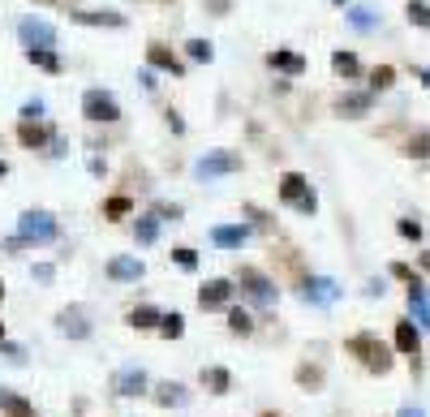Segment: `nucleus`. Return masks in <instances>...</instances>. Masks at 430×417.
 <instances>
[{"mask_svg":"<svg viewBox=\"0 0 430 417\" xmlns=\"http://www.w3.org/2000/svg\"><path fill=\"white\" fill-rule=\"evenodd\" d=\"M392 276H396V280H405V284H418V280H422L409 263H392Z\"/></svg>","mask_w":430,"mask_h":417,"instance_id":"40","label":"nucleus"},{"mask_svg":"<svg viewBox=\"0 0 430 417\" xmlns=\"http://www.w3.org/2000/svg\"><path fill=\"white\" fill-rule=\"evenodd\" d=\"M344 353H353V357H357L370 374H387V370H392V361H396V357H392V348L379 340L374 331H357V335H348V340H344Z\"/></svg>","mask_w":430,"mask_h":417,"instance_id":"1","label":"nucleus"},{"mask_svg":"<svg viewBox=\"0 0 430 417\" xmlns=\"http://www.w3.org/2000/svg\"><path fill=\"white\" fill-rule=\"evenodd\" d=\"M228 331H232V335H250V331H254V318H250L246 310H228Z\"/></svg>","mask_w":430,"mask_h":417,"instance_id":"33","label":"nucleus"},{"mask_svg":"<svg viewBox=\"0 0 430 417\" xmlns=\"http://www.w3.org/2000/svg\"><path fill=\"white\" fill-rule=\"evenodd\" d=\"M0 413H5V417H39V413H35V405H30L26 396L9 392V388H0Z\"/></svg>","mask_w":430,"mask_h":417,"instance_id":"16","label":"nucleus"},{"mask_svg":"<svg viewBox=\"0 0 430 417\" xmlns=\"http://www.w3.org/2000/svg\"><path fill=\"white\" fill-rule=\"evenodd\" d=\"M168 130H172V134H181V130H185V121H181V117H177L172 108H168Z\"/></svg>","mask_w":430,"mask_h":417,"instance_id":"43","label":"nucleus"},{"mask_svg":"<svg viewBox=\"0 0 430 417\" xmlns=\"http://www.w3.org/2000/svg\"><path fill=\"white\" fill-rule=\"evenodd\" d=\"M108 276L112 280H142L147 276V263L130 259V254H117V259H108Z\"/></svg>","mask_w":430,"mask_h":417,"instance_id":"12","label":"nucleus"},{"mask_svg":"<svg viewBox=\"0 0 430 417\" xmlns=\"http://www.w3.org/2000/svg\"><path fill=\"white\" fill-rule=\"evenodd\" d=\"M348 22H353L357 30H370V26H374V13H366V9H348Z\"/></svg>","mask_w":430,"mask_h":417,"instance_id":"39","label":"nucleus"},{"mask_svg":"<svg viewBox=\"0 0 430 417\" xmlns=\"http://www.w3.org/2000/svg\"><path fill=\"white\" fill-rule=\"evenodd\" d=\"M130 211H134V202L125 198V194H117V198H108V202H104V219H125Z\"/></svg>","mask_w":430,"mask_h":417,"instance_id":"30","label":"nucleus"},{"mask_svg":"<svg viewBox=\"0 0 430 417\" xmlns=\"http://www.w3.org/2000/svg\"><path fill=\"white\" fill-rule=\"evenodd\" d=\"M237 284H241V293L254 301V306H272L276 301V284L267 280L259 267H237Z\"/></svg>","mask_w":430,"mask_h":417,"instance_id":"3","label":"nucleus"},{"mask_svg":"<svg viewBox=\"0 0 430 417\" xmlns=\"http://www.w3.org/2000/svg\"><path fill=\"white\" fill-rule=\"evenodd\" d=\"M297 388H301V392H318V388H323V366L301 361V366H297Z\"/></svg>","mask_w":430,"mask_h":417,"instance_id":"24","label":"nucleus"},{"mask_svg":"<svg viewBox=\"0 0 430 417\" xmlns=\"http://www.w3.org/2000/svg\"><path fill=\"white\" fill-rule=\"evenodd\" d=\"M396 353H405V357L413 361V370H418V353H422V331L413 327V318H401V323H396Z\"/></svg>","mask_w":430,"mask_h":417,"instance_id":"6","label":"nucleus"},{"mask_svg":"<svg viewBox=\"0 0 430 417\" xmlns=\"http://www.w3.org/2000/svg\"><path fill=\"white\" fill-rule=\"evenodd\" d=\"M331 69H336L340 78H357V73H361V60H357L353 52H344V47H340V52H331Z\"/></svg>","mask_w":430,"mask_h":417,"instance_id":"27","label":"nucleus"},{"mask_svg":"<svg viewBox=\"0 0 430 417\" xmlns=\"http://www.w3.org/2000/svg\"><path fill=\"white\" fill-rule=\"evenodd\" d=\"M246 237H250L246 224H219V228H211V241H215V246H224V250L246 246Z\"/></svg>","mask_w":430,"mask_h":417,"instance_id":"17","label":"nucleus"},{"mask_svg":"<svg viewBox=\"0 0 430 417\" xmlns=\"http://www.w3.org/2000/svg\"><path fill=\"white\" fill-rule=\"evenodd\" d=\"M155 400H159L164 409H172V405H185L189 392L181 388V383H159V388H155Z\"/></svg>","mask_w":430,"mask_h":417,"instance_id":"26","label":"nucleus"},{"mask_svg":"<svg viewBox=\"0 0 430 417\" xmlns=\"http://www.w3.org/2000/svg\"><path fill=\"white\" fill-rule=\"evenodd\" d=\"M147 65L151 69H164L172 78H185V60L172 52V47H164V43H147Z\"/></svg>","mask_w":430,"mask_h":417,"instance_id":"8","label":"nucleus"},{"mask_svg":"<svg viewBox=\"0 0 430 417\" xmlns=\"http://www.w3.org/2000/svg\"><path fill=\"white\" fill-rule=\"evenodd\" d=\"M401 151H405L409 159H430V130H418V134H409Z\"/></svg>","mask_w":430,"mask_h":417,"instance_id":"25","label":"nucleus"},{"mask_svg":"<svg viewBox=\"0 0 430 417\" xmlns=\"http://www.w3.org/2000/svg\"><path fill=\"white\" fill-rule=\"evenodd\" d=\"M39 5H56V0H39Z\"/></svg>","mask_w":430,"mask_h":417,"instance_id":"51","label":"nucleus"},{"mask_svg":"<svg viewBox=\"0 0 430 417\" xmlns=\"http://www.w3.org/2000/svg\"><path fill=\"white\" fill-rule=\"evenodd\" d=\"M396 233H401L405 241H422V224L418 219H401V224H396Z\"/></svg>","mask_w":430,"mask_h":417,"instance_id":"37","label":"nucleus"},{"mask_svg":"<svg viewBox=\"0 0 430 417\" xmlns=\"http://www.w3.org/2000/svg\"><path fill=\"white\" fill-rule=\"evenodd\" d=\"M0 348H5V323H0Z\"/></svg>","mask_w":430,"mask_h":417,"instance_id":"49","label":"nucleus"},{"mask_svg":"<svg viewBox=\"0 0 430 417\" xmlns=\"http://www.w3.org/2000/svg\"><path fill=\"white\" fill-rule=\"evenodd\" d=\"M56 327L65 331V335H73V340H86V335H91V323H86V314L77 310V306L73 310H60L56 314Z\"/></svg>","mask_w":430,"mask_h":417,"instance_id":"13","label":"nucleus"},{"mask_svg":"<svg viewBox=\"0 0 430 417\" xmlns=\"http://www.w3.org/2000/svg\"><path fill=\"white\" fill-rule=\"evenodd\" d=\"M0 301H5V284H0Z\"/></svg>","mask_w":430,"mask_h":417,"instance_id":"52","label":"nucleus"},{"mask_svg":"<svg viewBox=\"0 0 430 417\" xmlns=\"http://www.w3.org/2000/svg\"><path fill=\"white\" fill-rule=\"evenodd\" d=\"M117 392L121 396H142V392H147V374H142V370H121L117 374Z\"/></svg>","mask_w":430,"mask_h":417,"instance_id":"23","label":"nucleus"},{"mask_svg":"<svg viewBox=\"0 0 430 417\" xmlns=\"http://www.w3.org/2000/svg\"><path fill=\"white\" fill-rule=\"evenodd\" d=\"M159 314L155 306H138V310H130V327H138V331H147V327H159Z\"/></svg>","mask_w":430,"mask_h":417,"instance_id":"28","label":"nucleus"},{"mask_svg":"<svg viewBox=\"0 0 430 417\" xmlns=\"http://www.w3.org/2000/svg\"><path fill=\"white\" fill-rule=\"evenodd\" d=\"M370 104H374L370 91H361V95H340L336 112H340V117H366V112H370Z\"/></svg>","mask_w":430,"mask_h":417,"instance_id":"18","label":"nucleus"},{"mask_svg":"<svg viewBox=\"0 0 430 417\" xmlns=\"http://www.w3.org/2000/svg\"><path fill=\"white\" fill-rule=\"evenodd\" d=\"M82 117H86V121H117V117H121V108H117V99H112L108 91L95 86V91L82 95Z\"/></svg>","mask_w":430,"mask_h":417,"instance_id":"5","label":"nucleus"},{"mask_svg":"<svg viewBox=\"0 0 430 417\" xmlns=\"http://www.w3.org/2000/svg\"><path fill=\"white\" fill-rule=\"evenodd\" d=\"M401 417H426L422 409H401Z\"/></svg>","mask_w":430,"mask_h":417,"instance_id":"45","label":"nucleus"},{"mask_svg":"<svg viewBox=\"0 0 430 417\" xmlns=\"http://www.w3.org/2000/svg\"><path fill=\"white\" fill-rule=\"evenodd\" d=\"M18 35H22L26 47H52L56 43V30L47 26V22H39V18H22L18 22Z\"/></svg>","mask_w":430,"mask_h":417,"instance_id":"9","label":"nucleus"},{"mask_svg":"<svg viewBox=\"0 0 430 417\" xmlns=\"http://www.w3.org/2000/svg\"><path fill=\"white\" fill-rule=\"evenodd\" d=\"M56 237V219L43 211H26L22 215V241H52Z\"/></svg>","mask_w":430,"mask_h":417,"instance_id":"7","label":"nucleus"},{"mask_svg":"<svg viewBox=\"0 0 430 417\" xmlns=\"http://www.w3.org/2000/svg\"><path fill=\"white\" fill-rule=\"evenodd\" d=\"M18 142L26 151H39V147H47V130L43 125H35V121H22L18 125Z\"/></svg>","mask_w":430,"mask_h":417,"instance_id":"19","label":"nucleus"},{"mask_svg":"<svg viewBox=\"0 0 430 417\" xmlns=\"http://www.w3.org/2000/svg\"><path fill=\"white\" fill-rule=\"evenodd\" d=\"M259 417H280V413H259Z\"/></svg>","mask_w":430,"mask_h":417,"instance_id":"50","label":"nucleus"},{"mask_svg":"<svg viewBox=\"0 0 430 417\" xmlns=\"http://www.w3.org/2000/svg\"><path fill=\"white\" fill-rule=\"evenodd\" d=\"M69 22H86V26H125L121 13H104V9H77V5H65Z\"/></svg>","mask_w":430,"mask_h":417,"instance_id":"11","label":"nucleus"},{"mask_svg":"<svg viewBox=\"0 0 430 417\" xmlns=\"http://www.w3.org/2000/svg\"><path fill=\"white\" fill-rule=\"evenodd\" d=\"M280 202L297 206L301 215H314L318 211V198H314V189H310V181L301 172H284L280 176Z\"/></svg>","mask_w":430,"mask_h":417,"instance_id":"2","label":"nucleus"},{"mask_svg":"<svg viewBox=\"0 0 430 417\" xmlns=\"http://www.w3.org/2000/svg\"><path fill=\"white\" fill-rule=\"evenodd\" d=\"M202 388L215 392V396H224V392L232 388V374L224 370V366H206V370H202Z\"/></svg>","mask_w":430,"mask_h":417,"instance_id":"21","label":"nucleus"},{"mask_svg":"<svg viewBox=\"0 0 430 417\" xmlns=\"http://www.w3.org/2000/svg\"><path fill=\"white\" fill-rule=\"evenodd\" d=\"M43 117V99H26L22 104V121H39Z\"/></svg>","mask_w":430,"mask_h":417,"instance_id":"41","label":"nucleus"},{"mask_svg":"<svg viewBox=\"0 0 430 417\" xmlns=\"http://www.w3.org/2000/svg\"><path fill=\"white\" fill-rule=\"evenodd\" d=\"M405 13H409V22H413V26L430 30V5H426V0H409V5H405Z\"/></svg>","mask_w":430,"mask_h":417,"instance_id":"31","label":"nucleus"},{"mask_svg":"<svg viewBox=\"0 0 430 417\" xmlns=\"http://www.w3.org/2000/svg\"><path fill=\"white\" fill-rule=\"evenodd\" d=\"M159 335H164V340H181L185 335V318L181 314H164L159 318Z\"/></svg>","mask_w":430,"mask_h":417,"instance_id":"29","label":"nucleus"},{"mask_svg":"<svg viewBox=\"0 0 430 417\" xmlns=\"http://www.w3.org/2000/svg\"><path fill=\"white\" fill-rule=\"evenodd\" d=\"M422 267H426V271H430V250H426V254H422Z\"/></svg>","mask_w":430,"mask_h":417,"instance_id":"48","label":"nucleus"},{"mask_svg":"<svg viewBox=\"0 0 430 417\" xmlns=\"http://www.w3.org/2000/svg\"><path fill=\"white\" fill-rule=\"evenodd\" d=\"M134 233H138V241H142V246H151V241H155V233H159V228H155V215H142Z\"/></svg>","mask_w":430,"mask_h":417,"instance_id":"35","label":"nucleus"},{"mask_svg":"<svg viewBox=\"0 0 430 417\" xmlns=\"http://www.w3.org/2000/svg\"><path fill=\"white\" fill-rule=\"evenodd\" d=\"M301 297H306V301H318V306H327V301H336V297H340V288H336V280L318 276V280H306Z\"/></svg>","mask_w":430,"mask_h":417,"instance_id":"14","label":"nucleus"},{"mask_svg":"<svg viewBox=\"0 0 430 417\" xmlns=\"http://www.w3.org/2000/svg\"><path fill=\"white\" fill-rule=\"evenodd\" d=\"M246 215L254 219V228H259V233H272V215H267V211H259V206H246Z\"/></svg>","mask_w":430,"mask_h":417,"instance_id":"38","label":"nucleus"},{"mask_svg":"<svg viewBox=\"0 0 430 417\" xmlns=\"http://www.w3.org/2000/svg\"><path fill=\"white\" fill-rule=\"evenodd\" d=\"M336 5H348V0H336Z\"/></svg>","mask_w":430,"mask_h":417,"instance_id":"53","label":"nucleus"},{"mask_svg":"<svg viewBox=\"0 0 430 417\" xmlns=\"http://www.w3.org/2000/svg\"><path fill=\"white\" fill-rule=\"evenodd\" d=\"M237 168H241V155L237 151H211V155H202L194 164V176L198 181H215V176H228Z\"/></svg>","mask_w":430,"mask_h":417,"instance_id":"4","label":"nucleus"},{"mask_svg":"<svg viewBox=\"0 0 430 417\" xmlns=\"http://www.w3.org/2000/svg\"><path fill=\"white\" fill-rule=\"evenodd\" d=\"M5 176H9V164H5V159H0V181H5Z\"/></svg>","mask_w":430,"mask_h":417,"instance_id":"47","label":"nucleus"},{"mask_svg":"<svg viewBox=\"0 0 430 417\" xmlns=\"http://www.w3.org/2000/svg\"><path fill=\"white\" fill-rule=\"evenodd\" d=\"M418 78H422V82H426V86H430V69H418Z\"/></svg>","mask_w":430,"mask_h":417,"instance_id":"46","label":"nucleus"},{"mask_svg":"<svg viewBox=\"0 0 430 417\" xmlns=\"http://www.w3.org/2000/svg\"><path fill=\"white\" fill-rule=\"evenodd\" d=\"M409 306L418 310V323H422V327H430V297H426V280L409 284Z\"/></svg>","mask_w":430,"mask_h":417,"instance_id":"22","label":"nucleus"},{"mask_svg":"<svg viewBox=\"0 0 430 417\" xmlns=\"http://www.w3.org/2000/svg\"><path fill=\"white\" fill-rule=\"evenodd\" d=\"M392 82H396V69H392V65H374V69H370V95H374V91H387Z\"/></svg>","mask_w":430,"mask_h":417,"instance_id":"32","label":"nucleus"},{"mask_svg":"<svg viewBox=\"0 0 430 417\" xmlns=\"http://www.w3.org/2000/svg\"><path fill=\"white\" fill-rule=\"evenodd\" d=\"M26 60H30L35 69H47V73H60V69H65L52 47H26Z\"/></svg>","mask_w":430,"mask_h":417,"instance_id":"20","label":"nucleus"},{"mask_svg":"<svg viewBox=\"0 0 430 417\" xmlns=\"http://www.w3.org/2000/svg\"><path fill=\"white\" fill-rule=\"evenodd\" d=\"M172 263L185 267V271H194V267H198V254L189 250V246H177V250H172Z\"/></svg>","mask_w":430,"mask_h":417,"instance_id":"36","label":"nucleus"},{"mask_svg":"<svg viewBox=\"0 0 430 417\" xmlns=\"http://www.w3.org/2000/svg\"><path fill=\"white\" fill-rule=\"evenodd\" d=\"M155 215H159V219H181V206H177V202H159Z\"/></svg>","mask_w":430,"mask_h":417,"instance_id":"42","label":"nucleus"},{"mask_svg":"<svg viewBox=\"0 0 430 417\" xmlns=\"http://www.w3.org/2000/svg\"><path fill=\"white\" fill-rule=\"evenodd\" d=\"M228 297H232V284H228V280H211V284L198 288V306H202V310H224Z\"/></svg>","mask_w":430,"mask_h":417,"instance_id":"10","label":"nucleus"},{"mask_svg":"<svg viewBox=\"0 0 430 417\" xmlns=\"http://www.w3.org/2000/svg\"><path fill=\"white\" fill-rule=\"evenodd\" d=\"M185 52H189V60H211V56H215V47L206 43V39H189V43H185Z\"/></svg>","mask_w":430,"mask_h":417,"instance_id":"34","label":"nucleus"},{"mask_svg":"<svg viewBox=\"0 0 430 417\" xmlns=\"http://www.w3.org/2000/svg\"><path fill=\"white\" fill-rule=\"evenodd\" d=\"M267 65L272 69H280V73H289V78H301L306 73V56H297V52H267Z\"/></svg>","mask_w":430,"mask_h":417,"instance_id":"15","label":"nucleus"},{"mask_svg":"<svg viewBox=\"0 0 430 417\" xmlns=\"http://www.w3.org/2000/svg\"><path fill=\"white\" fill-rule=\"evenodd\" d=\"M206 9L211 13H228V0H206Z\"/></svg>","mask_w":430,"mask_h":417,"instance_id":"44","label":"nucleus"}]
</instances>
